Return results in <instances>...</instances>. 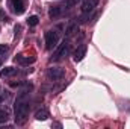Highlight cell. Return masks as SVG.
Here are the masks:
<instances>
[{"label": "cell", "mask_w": 130, "mask_h": 129, "mask_svg": "<svg viewBox=\"0 0 130 129\" xmlns=\"http://www.w3.org/2000/svg\"><path fill=\"white\" fill-rule=\"evenodd\" d=\"M58 41H59V35L56 31H48L45 32V47L47 50H52L58 46Z\"/></svg>", "instance_id": "obj_2"}, {"label": "cell", "mask_w": 130, "mask_h": 129, "mask_svg": "<svg viewBox=\"0 0 130 129\" xmlns=\"http://www.w3.org/2000/svg\"><path fill=\"white\" fill-rule=\"evenodd\" d=\"M15 73H17V68H14V67H5L0 71V78H8V76H12Z\"/></svg>", "instance_id": "obj_10"}, {"label": "cell", "mask_w": 130, "mask_h": 129, "mask_svg": "<svg viewBox=\"0 0 130 129\" xmlns=\"http://www.w3.org/2000/svg\"><path fill=\"white\" fill-rule=\"evenodd\" d=\"M77 29H79V28H77V24H71V26H68V28H67L65 33H67V35H73Z\"/></svg>", "instance_id": "obj_14"}, {"label": "cell", "mask_w": 130, "mask_h": 129, "mask_svg": "<svg viewBox=\"0 0 130 129\" xmlns=\"http://www.w3.org/2000/svg\"><path fill=\"white\" fill-rule=\"evenodd\" d=\"M6 97H8V93H3V94L0 96V103H2V102H3V100L6 99Z\"/></svg>", "instance_id": "obj_16"}, {"label": "cell", "mask_w": 130, "mask_h": 129, "mask_svg": "<svg viewBox=\"0 0 130 129\" xmlns=\"http://www.w3.org/2000/svg\"><path fill=\"white\" fill-rule=\"evenodd\" d=\"M85 55H86V46L82 44V46H79V47L76 49V52H74V61H76V62H80V61L85 58Z\"/></svg>", "instance_id": "obj_7"}, {"label": "cell", "mask_w": 130, "mask_h": 129, "mask_svg": "<svg viewBox=\"0 0 130 129\" xmlns=\"http://www.w3.org/2000/svg\"><path fill=\"white\" fill-rule=\"evenodd\" d=\"M27 114H29V103L23 97L17 99V102H15V120L18 123H21L26 120Z\"/></svg>", "instance_id": "obj_1"}, {"label": "cell", "mask_w": 130, "mask_h": 129, "mask_svg": "<svg viewBox=\"0 0 130 129\" xmlns=\"http://www.w3.org/2000/svg\"><path fill=\"white\" fill-rule=\"evenodd\" d=\"M61 12H62V6H52V9H50L48 15H50L52 18H55V17H59V15H61Z\"/></svg>", "instance_id": "obj_12"}, {"label": "cell", "mask_w": 130, "mask_h": 129, "mask_svg": "<svg viewBox=\"0 0 130 129\" xmlns=\"http://www.w3.org/2000/svg\"><path fill=\"white\" fill-rule=\"evenodd\" d=\"M38 21H39V18H38L36 15H30V17L27 18V24H29V26H36Z\"/></svg>", "instance_id": "obj_13"}, {"label": "cell", "mask_w": 130, "mask_h": 129, "mask_svg": "<svg viewBox=\"0 0 130 129\" xmlns=\"http://www.w3.org/2000/svg\"><path fill=\"white\" fill-rule=\"evenodd\" d=\"M9 119V109L8 108H0V123H6Z\"/></svg>", "instance_id": "obj_11"}, {"label": "cell", "mask_w": 130, "mask_h": 129, "mask_svg": "<svg viewBox=\"0 0 130 129\" xmlns=\"http://www.w3.org/2000/svg\"><path fill=\"white\" fill-rule=\"evenodd\" d=\"M47 76L52 81H59V79L64 78V70L61 67H50L48 71H47Z\"/></svg>", "instance_id": "obj_4"}, {"label": "cell", "mask_w": 130, "mask_h": 129, "mask_svg": "<svg viewBox=\"0 0 130 129\" xmlns=\"http://www.w3.org/2000/svg\"><path fill=\"white\" fill-rule=\"evenodd\" d=\"M97 3H98V0H83V3H82V12H85V14L91 12L97 6Z\"/></svg>", "instance_id": "obj_6"}, {"label": "cell", "mask_w": 130, "mask_h": 129, "mask_svg": "<svg viewBox=\"0 0 130 129\" xmlns=\"http://www.w3.org/2000/svg\"><path fill=\"white\" fill-rule=\"evenodd\" d=\"M77 2H79V0H70V5H76Z\"/></svg>", "instance_id": "obj_17"}, {"label": "cell", "mask_w": 130, "mask_h": 129, "mask_svg": "<svg viewBox=\"0 0 130 129\" xmlns=\"http://www.w3.org/2000/svg\"><path fill=\"white\" fill-rule=\"evenodd\" d=\"M11 6H12V11L17 14V15H21L24 12V0H11Z\"/></svg>", "instance_id": "obj_5"}, {"label": "cell", "mask_w": 130, "mask_h": 129, "mask_svg": "<svg viewBox=\"0 0 130 129\" xmlns=\"http://www.w3.org/2000/svg\"><path fill=\"white\" fill-rule=\"evenodd\" d=\"M68 50H70V43H68V41H64L62 44H59V47H58V49H56V52L53 53V59H55V61L62 59L64 56H67Z\"/></svg>", "instance_id": "obj_3"}, {"label": "cell", "mask_w": 130, "mask_h": 129, "mask_svg": "<svg viewBox=\"0 0 130 129\" xmlns=\"http://www.w3.org/2000/svg\"><path fill=\"white\" fill-rule=\"evenodd\" d=\"M8 50H9V47L6 44H0V55H5Z\"/></svg>", "instance_id": "obj_15"}, {"label": "cell", "mask_w": 130, "mask_h": 129, "mask_svg": "<svg viewBox=\"0 0 130 129\" xmlns=\"http://www.w3.org/2000/svg\"><path fill=\"white\" fill-rule=\"evenodd\" d=\"M35 59H36L35 56H30V58H29V56H21V55H20V56L15 58V62L20 64V65H29V64H33Z\"/></svg>", "instance_id": "obj_8"}, {"label": "cell", "mask_w": 130, "mask_h": 129, "mask_svg": "<svg viewBox=\"0 0 130 129\" xmlns=\"http://www.w3.org/2000/svg\"><path fill=\"white\" fill-rule=\"evenodd\" d=\"M35 119H36V120H41V122L47 120V119H48V111H47L45 108L38 109V111H36V114H35Z\"/></svg>", "instance_id": "obj_9"}]
</instances>
